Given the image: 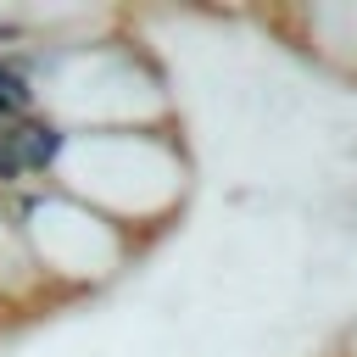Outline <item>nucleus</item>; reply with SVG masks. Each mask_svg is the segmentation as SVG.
Returning <instances> with one entry per match:
<instances>
[{
	"label": "nucleus",
	"mask_w": 357,
	"mask_h": 357,
	"mask_svg": "<svg viewBox=\"0 0 357 357\" xmlns=\"http://www.w3.org/2000/svg\"><path fill=\"white\" fill-rule=\"evenodd\" d=\"M6 134V145L17 151V162H22V173L33 178V184H50L56 178V167H61V156H67V128L50 117V112H33V117H22V123H11V128H0Z\"/></svg>",
	"instance_id": "f03ea898"
},
{
	"label": "nucleus",
	"mask_w": 357,
	"mask_h": 357,
	"mask_svg": "<svg viewBox=\"0 0 357 357\" xmlns=\"http://www.w3.org/2000/svg\"><path fill=\"white\" fill-rule=\"evenodd\" d=\"M33 112H39V89H33V78H28L11 56H0V128L22 123V117H33Z\"/></svg>",
	"instance_id": "7ed1b4c3"
},
{
	"label": "nucleus",
	"mask_w": 357,
	"mask_h": 357,
	"mask_svg": "<svg viewBox=\"0 0 357 357\" xmlns=\"http://www.w3.org/2000/svg\"><path fill=\"white\" fill-rule=\"evenodd\" d=\"M11 329V312H6V296H0V335Z\"/></svg>",
	"instance_id": "20e7f679"
},
{
	"label": "nucleus",
	"mask_w": 357,
	"mask_h": 357,
	"mask_svg": "<svg viewBox=\"0 0 357 357\" xmlns=\"http://www.w3.org/2000/svg\"><path fill=\"white\" fill-rule=\"evenodd\" d=\"M301 33L290 45H301L312 61L335 67V73H357V6H307L296 11Z\"/></svg>",
	"instance_id": "f257e3e1"
}]
</instances>
